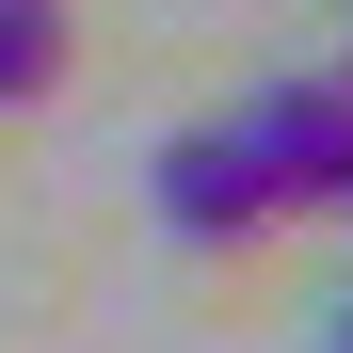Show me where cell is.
Listing matches in <instances>:
<instances>
[{"label": "cell", "instance_id": "obj_5", "mask_svg": "<svg viewBox=\"0 0 353 353\" xmlns=\"http://www.w3.org/2000/svg\"><path fill=\"white\" fill-rule=\"evenodd\" d=\"M337 337H353V305H337Z\"/></svg>", "mask_w": 353, "mask_h": 353}, {"label": "cell", "instance_id": "obj_1", "mask_svg": "<svg viewBox=\"0 0 353 353\" xmlns=\"http://www.w3.org/2000/svg\"><path fill=\"white\" fill-rule=\"evenodd\" d=\"M145 193H161V225H176L193 257H241V241H273V225H289V193L257 176V145H241V129H176Z\"/></svg>", "mask_w": 353, "mask_h": 353}, {"label": "cell", "instance_id": "obj_2", "mask_svg": "<svg viewBox=\"0 0 353 353\" xmlns=\"http://www.w3.org/2000/svg\"><path fill=\"white\" fill-rule=\"evenodd\" d=\"M225 129L257 145V176H273L289 209H337V176H353V65L337 81H257Z\"/></svg>", "mask_w": 353, "mask_h": 353}, {"label": "cell", "instance_id": "obj_3", "mask_svg": "<svg viewBox=\"0 0 353 353\" xmlns=\"http://www.w3.org/2000/svg\"><path fill=\"white\" fill-rule=\"evenodd\" d=\"M65 81V0H0V112H32Z\"/></svg>", "mask_w": 353, "mask_h": 353}, {"label": "cell", "instance_id": "obj_4", "mask_svg": "<svg viewBox=\"0 0 353 353\" xmlns=\"http://www.w3.org/2000/svg\"><path fill=\"white\" fill-rule=\"evenodd\" d=\"M337 209H353V176H337Z\"/></svg>", "mask_w": 353, "mask_h": 353}]
</instances>
